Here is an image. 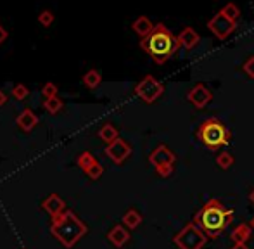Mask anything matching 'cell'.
<instances>
[{
    "mask_svg": "<svg viewBox=\"0 0 254 249\" xmlns=\"http://www.w3.org/2000/svg\"><path fill=\"white\" fill-rule=\"evenodd\" d=\"M192 222L209 239H218L225 232V229H228L232 225V222H234V211L225 208L220 199H209L194 215Z\"/></svg>",
    "mask_w": 254,
    "mask_h": 249,
    "instance_id": "obj_1",
    "label": "cell"
},
{
    "mask_svg": "<svg viewBox=\"0 0 254 249\" xmlns=\"http://www.w3.org/2000/svg\"><path fill=\"white\" fill-rule=\"evenodd\" d=\"M140 47L147 55H151V59L156 64H164L178 50L180 42L169 28L164 26L163 23H157L147 37L140 38Z\"/></svg>",
    "mask_w": 254,
    "mask_h": 249,
    "instance_id": "obj_2",
    "label": "cell"
},
{
    "mask_svg": "<svg viewBox=\"0 0 254 249\" xmlns=\"http://www.w3.org/2000/svg\"><path fill=\"white\" fill-rule=\"evenodd\" d=\"M196 137L211 150V152H216L223 146H227L230 142V130L225 126V123L218 118H209V120H204L203 123L197 126Z\"/></svg>",
    "mask_w": 254,
    "mask_h": 249,
    "instance_id": "obj_3",
    "label": "cell"
},
{
    "mask_svg": "<svg viewBox=\"0 0 254 249\" xmlns=\"http://www.w3.org/2000/svg\"><path fill=\"white\" fill-rule=\"evenodd\" d=\"M209 237L199 229L194 222H189L176 236L173 237V243L178 249H203L206 246Z\"/></svg>",
    "mask_w": 254,
    "mask_h": 249,
    "instance_id": "obj_4",
    "label": "cell"
},
{
    "mask_svg": "<svg viewBox=\"0 0 254 249\" xmlns=\"http://www.w3.org/2000/svg\"><path fill=\"white\" fill-rule=\"evenodd\" d=\"M149 161H151V164L156 168L157 175L163 177V178H166L173 173V170H175L173 164H175V161H176V156L168 146L161 144V146H157L156 149L151 152Z\"/></svg>",
    "mask_w": 254,
    "mask_h": 249,
    "instance_id": "obj_5",
    "label": "cell"
},
{
    "mask_svg": "<svg viewBox=\"0 0 254 249\" xmlns=\"http://www.w3.org/2000/svg\"><path fill=\"white\" fill-rule=\"evenodd\" d=\"M163 92H164V85L159 80L154 78L152 75H147L146 78L135 87L137 97H140L146 104L156 102V100L163 96Z\"/></svg>",
    "mask_w": 254,
    "mask_h": 249,
    "instance_id": "obj_6",
    "label": "cell"
},
{
    "mask_svg": "<svg viewBox=\"0 0 254 249\" xmlns=\"http://www.w3.org/2000/svg\"><path fill=\"white\" fill-rule=\"evenodd\" d=\"M207 28L213 31L214 37H216L218 40H225V38H228L235 31L237 23L230 21L223 12H218V14H214L209 21H207Z\"/></svg>",
    "mask_w": 254,
    "mask_h": 249,
    "instance_id": "obj_7",
    "label": "cell"
},
{
    "mask_svg": "<svg viewBox=\"0 0 254 249\" xmlns=\"http://www.w3.org/2000/svg\"><path fill=\"white\" fill-rule=\"evenodd\" d=\"M187 100H189L196 109H204V107L213 100V92H211L206 85H203V83H197L196 87H192V89L187 92Z\"/></svg>",
    "mask_w": 254,
    "mask_h": 249,
    "instance_id": "obj_8",
    "label": "cell"
},
{
    "mask_svg": "<svg viewBox=\"0 0 254 249\" xmlns=\"http://www.w3.org/2000/svg\"><path fill=\"white\" fill-rule=\"evenodd\" d=\"M130 152H132L130 146L121 139L114 140V142L109 144V147H107V156L111 157L112 161H116V163H121V161H125L126 157L130 156Z\"/></svg>",
    "mask_w": 254,
    "mask_h": 249,
    "instance_id": "obj_9",
    "label": "cell"
},
{
    "mask_svg": "<svg viewBox=\"0 0 254 249\" xmlns=\"http://www.w3.org/2000/svg\"><path fill=\"white\" fill-rule=\"evenodd\" d=\"M178 42H180V47H183L185 50H192L201 42V37L192 26H185L178 33Z\"/></svg>",
    "mask_w": 254,
    "mask_h": 249,
    "instance_id": "obj_10",
    "label": "cell"
},
{
    "mask_svg": "<svg viewBox=\"0 0 254 249\" xmlns=\"http://www.w3.org/2000/svg\"><path fill=\"white\" fill-rule=\"evenodd\" d=\"M253 237V229L249 227V223H239L230 234L232 243H244L248 244V241Z\"/></svg>",
    "mask_w": 254,
    "mask_h": 249,
    "instance_id": "obj_11",
    "label": "cell"
},
{
    "mask_svg": "<svg viewBox=\"0 0 254 249\" xmlns=\"http://www.w3.org/2000/svg\"><path fill=\"white\" fill-rule=\"evenodd\" d=\"M154 26H156V24H152V21H151L147 16H140V17H137V19L133 21V24H132L133 31H135V33L139 35L140 38L147 37V35H149L151 31L154 30Z\"/></svg>",
    "mask_w": 254,
    "mask_h": 249,
    "instance_id": "obj_12",
    "label": "cell"
},
{
    "mask_svg": "<svg viewBox=\"0 0 254 249\" xmlns=\"http://www.w3.org/2000/svg\"><path fill=\"white\" fill-rule=\"evenodd\" d=\"M234 156L230 152H220L216 156V164L220 170H230L234 166Z\"/></svg>",
    "mask_w": 254,
    "mask_h": 249,
    "instance_id": "obj_13",
    "label": "cell"
},
{
    "mask_svg": "<svg viewBox=\"0 0 254 249\" xmlns=\"http://www.w3.org/2000/svg\"><path fill=\"white\" fill-rule=\"evenodd\" d=\"M99 135H101L102 140H105V142L112 144L114 140H118V130L114 128L112 125H105L104 128L99 132Z\"/></svg>",
    "mask_w": 254,
    "mask_h": 249,
    "instance_id": "obj_14",
    "label": "cell"
},
{
    "mask_svg": "<svg viewBox=\"0 0 254 249\" xmlns=\"http://www.w3.org/2000/svg\"><path fill=\"white\" fill-rule=\"evenodd\" d=\"M111 241L116 246H123V244L128 241V232H126L125 229H121V227H116L111 232Z\"/></svg>",
    "mask_w": 254,
    "mask_h": 249,
    "instance_id": "obj_15",
    "label": "cell"
},
{
    "mask_svg": "<svg viewBox=\"0 0 254 249\" xmlns=\"http://www.w3.org/2000/svg\"><path fill=\"white\" fill-rule=\"evenodd\" d=\"M17 123H19L21 128L31 130L35 126V123H37V118H35L33 114L30 113V111H24V113L21 114L19 118H17Z\"/></svg>",
    "mask_w": 254,
    "mask_h": 249,
    "instance_id": "obj_16",
    "label": "cell"
},
{
    "mask_svg": "<svg viewBox=\"0 0 254 249\" xmlns=\"http://www.w3.org/2000/svg\"><path fill=\"white\" fill-rule=\"evenodd\" d=\"M101 80H102L101 75H99V71H95V69H90V71L83 76V83L88 89H95V87L101 83Z\"/></svg>",
    "mask_w": 254,
    "mask_h": 249,
    "instance_id": "obj_17",
    "label": "cell"
},
{
    "mask_svg": "<svg viewBox=\"0 0 254 249\" xmlns=\"http://www.w3.org/2000/svg\"><path fill=\"white\" fill-rule=\"evenodd\" d=\"M220 12H223L225 16H227L230 21H234V23H237L239 17H241V10H239V7L235 5V3H227Z\"/></svg>",
    "mask_w": 254,
    "mask_h": 249,
    "instance_id": "obj_18",
    "label": "cell"
},
{
    "mask_svg": "<svg viewBox=\"0 0 254 249\" xmlns=\"http://www.w3.org/2000/svg\"><path fill=\"white\" fill-rule=\"evenodd\" d=\"M55 21V16H54V12L52 10H49V9H45V10H42L40 14H38V23L42 24V26H51L52 23Z\"/></svg>",
    "mask_w": 254,
    "mask_h": 249,
    "instance_id": "obj_19",
    "label": "cell"
},
{
    "mask_svg": "<svg viewBox=\"0 0 254 249\" xmlns=\"http://www.w3.org/2000/svg\"><path fill=\"white\" fill-rule=\"evenodd\" d=\"M140 222H142V216H140L137 211H128L125 215V223L130 227V229H135V227H139Z\"/></svg>",
    "mask_w": 254,
    "mask_h": 249,
    "instance_id": "obj_20",
    "label": "cell"
},
{
    "mask_svg": "<svg viewBox=\"0 0 254 249\" xmlns=\"http://www.w3.org/2000/svg\"><path fill=\"white\" fill-rule=\"evenodd\" d=\"M61 100L57 99V97H49L47 100H45V109L49 111V113H57L59 109H61Z\"/></svg>",
    "mask_w": 254,
    "mask_h": 249,
    "instance_id": "obj_21",
    "label": "cell"
},
{
    "mask_svg": "<svg viewBox=\"0 0 254 249\" xmlns=\"http://www.w3.org/2000/svg\"><path fill=\"white\" fill-rule=\"evenodd\" d=\"M242 71L246 73V75L249 76L251 80H254V55H251V57L246 59V62L242 64Z\"/></svg>",
    "mask_w": 254,
    "mask_h": 249,
    "instance_id": "obj_22",
    "label": "cell"
},
{
    "mask_svg": "<svg viewBox=\"0 0 254 249\" xmlns=\"http://www.w3.org/2000/svg\"><path fill=\"white\" fill-rule=\"evenodd\" d=\"M12 94H14V97H17V99H23V97L28 96V89L24 85H17Z\"/></svg>",
    "mask_w": 254,
    "mask_h": 249,
    "instance_id": "obj_23",
    "label": "cell"
},
{
    "mask_svg": "<svg viewBox=\"0 0 254 249\" xmlns=\"http://www.w3.org/2000/svg\"><path fill=\"white\" fill-rule=\"evenodd\" d=\"M55 92H57V89H55V85H52V83H47L44 89V94L47 97H55Z\"/></svg>",
    "mask_w": 254,
    "mask_h": 249,
    "instance_id": "obj_24",
    "label": "cell"
},
{
    "mask_svg": "<svg viewBox=\"0 0 254 249\" xmlns=\"http://www.w3.org/2000/svg\"><path fill=\"white\" fill-rule=\"evenodd\" d=\"M7 35H9V33H7V30L2 26V24H0V44H3V42L7 40Z\"/></svg>",
    "mask_w": 254,
    "mask_h": 249,
    "instance_id": "obj_25",
    "label": "cell"
},
{
    "mask_svg": "<svg viewBox=\"0 0 254 249\" xmlns=\"http://www.w3.org/2000/svg\"><path fill=\"white\" fill-rule=\"evenodd\" d=\"M230 249H251V248L244 243H234V246H232Z\"/></svg>",
    "mask_w": 254,
    "mask_h": 249,
    "instance_id": "obj_26",
    "label": "cell"
},
{
    "mask_svg": "<svg viewBox=\"0 0 254 249\" xmlns=\"http://www.w3.org/2000/svg\"><path fill=\"white\" fill-rule=\"evenodd\" d=\"M248 199H249V201H251L253 204H254V187L251 189V191H249V194H248Z\"/></svg>",
    "mask_w": 254,
    "mask_h": 249,
    "instance_id": "obj_27",
    "label": "cell"
},
{
    "mask_svg": "<svg viewBox=\"0 0 254 249\" xmlns=\"http://www.w3.org/2000/svg\"><path fill=\"white\" fill-rule=\"evenodd\" d=\"M5 99H7V97H5V94H3V92H0V106H2V104L5 102Z\"/></svg>",
    "mask_w": 254,
    "mask_h": 249,
    "instance_id": "obj_28",
    "label": "cell"
},
{
    "mask_svg": "<svg viewBox=\"0 0 254 249\" xmlns=\"http://www.w3.org/2000/svg\"><path fill=\"white\" fill-rule=\"evenodd\" d=\"M249 227H251V229L254 230V215H253V218L249 220Z\"/></svg>",
    "mask_w": 254,
    "mask_h": 249,
    "instance_id": "obj_29",
    "label": "cell"
}]
</instances>
